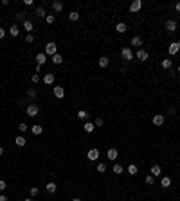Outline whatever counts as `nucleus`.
Wrapping results in <instances>:
<instances>
[{
  "instance_id": "obj_50",
  "label": "nucleus",
  "mask_w": 180,
  "mask_h": 201,
  "mask_svg": "<svg viewBox=\"0 0 180 201\" xmlns=\"http://www.w3.org/2000/svg\"><path fill=\"white\" fill-rule=\"evenodd\" d=\"M24 201H32V199H24Z\"/></svg>"
},
{
  "instance_id": "obj_26",
  "label": "nucleus",
  "mask_w": 180,
  "mask_h": 201,
  "mask_svg": "<svg viewBox=\"0 0 180 201\" xmlns=\"http://www.w3.org/2000/svg\"><path fill=\"white\" fill-rule=\"evenodd\" d=\"M117 156H119L117 149H114V147H112V149H108V158H110V160H117Z\"/></svg>"
},
{
  "instance_id": "obj_29",
  "label": "nucleus",
  "mask_w": 180,
  "mask_h": 201,
  "mask_svg": "<svg viewBox=\"0 0 180 201\" xmlns=\"http://www.w3.org/2000/svg\"><path fill=\"white\" fill-rule=\"evenodd\" d=\"M160 185L164 187V189H168V187L171 185V178H168V176H164V178L160 180Z\"/></svg>"
},
{
  "instance_id": "obj_34",
  "label": "nucleus",
  "mask_w": 180,
  "mask_h": 201,
  "mask_svg": "<svg viewBox=\"0 0 180 201\" xmlns=\"http://www.w3.org/2000/svg\"><path fill=\"white\" fill-rule=\"evenodd\" d=\"M29 194H31V196H32V198H34V196H38V194H40V189H38V187H31V190H29Z\"/></svg>"
},
{
  "instance_id": "obj_10",
  "label": "nucleus",
  "mask_w": 180,
  "mask_h": 201,
  "mask_svg": "<svg viewBox=\"0 0 180 201\" xmlns=\"http://www.w3.org/2000/svg\"><path fill=\"white\" fill-rule=\"evenodd\" d=\"M43 83H45V84H52V83H54V74L47 72V74L43 76Z\"/></svg>"
},
{
  "instance_id": "obj_17",
  "label": "nucleus",
  "mask_w": 180,
  "mask_h": 201,
  "mask_svg": "<svg viewBox=\"0 0 180 201\" xmlns=\"http://www.w3.org/2000/svg\"><path fill=\"white\" fill-rule=\"evenodd\" d=\"M45 189H47V192H49V194H54V192H56V189H58V185H56L54 182H49Z\"/></svg>"
},
{
  "instance_id": "obj_40",
  "label": "nucleus",
  "mask_w": 180,
  "mask_h": 201,
  "mask_svg": "<svg viewBox=\"0 0 180 201\" xmlns=\"http://www.w3.org/2000/svg\"><path fill=\"white\" fill-rule=\"evenodd\" d=\"M27 129H29V128H27V124H24V122L18 126V131H22V133H24V131H27Z\"/></svg>"
},
{
  "instance_id": "obj_14",
  "label": "nucleus",
  "mask_w": 180,
  "mask_h": 201,
  "mask_svg": "<svg viewBox=\"0 0 180 201\" xmlns=\"http://www.w3.org/2000/svg\"><path fill=\"white\" fill-rule=\"evenodd\" d=\"M108 65H110V59L106 58V56H101V58H99V66H101V68H106Z\"/></svg>"
},
{
  "instance_id": "obj_4",
  "label": "nucleus",
  "mask_w": 180,
  "mask_h": 201,
  "mask_svg": "<svg viewBox=\"0 0 180 201\" xmlns=\"http://www.w3.org/2000/svg\"><path fill=\"white\" fill-rule=\"evenodd\" d=\"M169 54L171 56H175V54H178V52H180V43L178 42H173V43H169Z\"/></svg>"
},
{
  "instance_id": "obj_42",
  "label": "nucleus",
  "mask_w": 180,
  "mask_h": 201,
  "mask_svg": "<svg viewBox=\"0 0 180 201\" xmlns=\"http://www.w3.org/2000/svg\"><path fill=\"white\" fill-rule=\"evenodd\" d=\"M94 124H96V126H103V124H104V120H103L101 117H97V119H96V122H94Z\"/></svg>"
},
{
  "instance_id": "obj_51",
  "label": "nucleus",
  "mask_w": 180,
  "mask_h": 201,
  "mask_svg": "<svg viewBox=\"0 0 180 201\" xmlns=\"http://www.w3.org/2000/svg\"><path fill=\"white\" fill-rule=\"evenodd\" d=\"M178 54H180V52H178Z\"/></svg>"
},
{
  "instance_id": "obj_44",
  "label": "nucleus",
  "mask_w": 180,
  "mask_h": 201,
  "mask_svg": "<svg viewBox=\"0 0 180 201\" xmlns=\"http://www.w3.org/2000/svg\"><path fill=\"white\" fill-rule=\"evenodd\" d=\"M4 36H5V31H4V29H2V27H0V40H2V38H4Z\"/></svg>"
},
{
  "instance_id": "obj_41",
  "label": "nucleus",
  "mask_w": 180,
  "mask_h": 201,
  "mask_svg": "<svg viewBox=\"0 0 180 201\" xmlns=\"http://www.w3.org/2000/svg\"><path fill=\"white\" fill-rule=\"evenodd\" d=\"M25 42H27V43H32V42H34V36H32V34H27V36H25Z\"/></svg>"
},
{
  "instance_id": "obj_7",
  "label": "nucleus",
  "mask_w": 180,
  "mask_h": 201,
  "mask_svg": "<svg viewBox=\"0 0 180 201\" xmlns=\"http://www.w3.org/2000/svg\"><path fill=\"white\" fill-rule=\"evenodd\" d=\"M141 7H142V2H141V0H133L131 5H130V13H137V11H141Z\"/></svg>"
},
{
  "instance_id": "obj_38",
  "label": "nucleus",
  "mask_w": 180,
  "mask_h": 201,
  "mask_svg": "<svg viewBox=\"0 0 180 201\" xmlns=\"http://www.w3.org/2000/svg\"><path fill=\"white\" fill-rule=\"evenodd\" d=\"M31 81H32V84H36V83H40V76H38V74H32V77H31Z\"/></svg>"
},
{
  "instance_id": "obj_11",
  "label": "nucleus",
  "mask_w": 180,
  "mask_h": 201,
  "mask_svg": "<svg viewBox=\"0 0 180 201\" xmlns=\"http://www.w3.org/2000/svg\"><path fill=\"white\" fill-rule=\"evenodd\" d=\"M52 9H54V13H61L63 11V2H59V0L52 2Z\"/></svg>"
},
{
  "instance_id": "obj_6",
  "label": "nucleus",
  "mask_w": 180,
  "mask_h": 201,
  "mask_svg": "<svg viewBox=\"0 0 180 201\" xmlns=\"http://www.w3.org/2000/svg\"><path fill=\"white\" fill-rule=\"evenodd\" d=\"M86 158H88L90 162H96V160L99 158V149H90L88 153H86Z\"/></svg>"
},
{
  "instance_id": "obj_43",
  "label": "nucleus",
  "mask_w": 180,
  "mask_h": 201,
  "mask_svg": "<svg viewBox=\"0 0 180 201\" xmlns=\"http://www.w3.org/2000/svg\"><path fill=\"white\" fill-rule=\"evenodd\" d=\"M5 187H7L5 182H4V180H0V190H5Z\"/></svg>"
},
{
  "instance_id": "obj_3",
  "label": "nucleus",
  "mask_w": 180,
  "mask_h": 201,
  "mask_svg": "<svg viewBox=\"0 0 180 201\" xmlns=\"http://www.w3.org/2000/svg\"><path fill=\"white\" fill-rule=\"evenodd\" d=\"M54 54H58V45L51 42L45 45V56H54Z\"/></svg>"
},
{
  "instance_id": "obj_13",
  "label": "nucleus",
  "mask_w": 180,
  "mask_h": 201,
  "mask_svg": "<svg viewBox=\"0 0 180 201\" xmlns=\"http://www.w3.org/2000/svg\"><path fill=\"white\" fill-rule=\"evenodd\" d=\"M45 61H47V56H45V52H40V54H36V63H38V65H43Z\"/></svg>"
},
{
  "instance_id": "obj_22",
  "label": "nucleus",
  "mask_w": 180,
  "mask_h": 201,
  "mask_svg": "<svg viewBox=\"0 0 180 201\" xmlns=\"http://www.w3.org/2000/svg\"><path fill=\"white\" fill-rule=\"evenodd\" d=\"M131 45H133V47H141V45H142V38H141V36H133V38H131Z\"/></svg>"
},
{
  "instance_id": "obj_39",
  "label": "nucleus",
  "mask_w": 180,
  "mask_h": 201,
  "mask_svg": "<svg viewBox=\"0 0 180 201\" xmlns=\"http://www.w3.org/2000/svg\"><path fill=\"white\" fill-rule=\"evenodd\" d=\"M106 171V165L104 163H97V172H104Z\"/></svg>"
},
{
  "instance_id": "obj_32",
  "label": "nucleus",
  "mask_w": 180,
  "mask_h": 201,
  "mask_svg": "<svg viewBox=\"0 0 180 201\" xmlns=\"http://www.w3.org/2000/svg\"><path fill=\"white\" fill-rule=\"evenodd\" d=\"M128 172L131 174V176H135V174H137V165L135 163H130L128 165Z\"/></svg>"
},
{
  "instance_id": "obj_19",
  "label": "nucleus",
  "mask_w": 180,
  "mask_h": 201,
  "mask_svg": "<svg viewBox=\"0 0 180 201\" xmlns=\"http://www.w3.org/2000/svg\"><path fill=\"white\" fill-rule=\"evenodd\" d=\"M24 29L27 31L29 34H32V29H34V27H32V22H31V20H25V22H24Z\"/></svg>"
},
{
  "instance_id": "obj_33",
  "label": "nucleus",
  "mask_w": 180,
  "mask_h": 201,
  "mask_svg": "<svg viewBox=\"0 0 180 201\" xmlns=\"http://www.w3.org/2000/svg\"><path fill=\"white\" fill-rule=\"evenodd\" d=\"M27 97H29L31 100H34V99H36V90H34V88H29V90H27Z\"/></svg>"
},
{
  "instance_id": "obj_31",
  "label": "nucleus",
  "mask_w": 180,
  "mask_h": 201,
  "mask_svg": "<svg viewBox=\"0 0 180 201\" xmlns=\"http://www.w3.org/2000/svg\"><path fill=\"white\" fill-rule=\"evenodd\" d=\"M52 63H56V65L63 63V58H61V54H54V56H52Z\"/></svg>"
},
{
  "instance_id": "obj_23",
  "label": "nucleus",
  "mask_w": 180,
  "mask_h": 201,
  "mask_svg": "<svg viewBox=\"0 0 180 201\" xmlns=\"http://www.w3.org/2000/svg\"><path fill=\"white\" fill-rule=\"evenodd\" d=\"M171 65H173V61H171L169 58L162 59V68H164V70H169V68H171Z\"/></svg>"
},
{
  "instance_id": "obj_46",
  "label": "nucleus",
  "mask_w": 180,
  "mask_h": 201,
  "mask_svg": "<svg viewBox=\"0 0 180 201\" xmlns=\"http://www.w3.org/2000/svg\"><path fill=\"white\" fill-rule=\"evenodd\" d=\"M0 201H7V198H5V196H0Z\"/></svg>"
},
{
  "instance_id": "obj_36",
  "label": "nucleus",
  "mask_w": 180,
  "mask_h": 201,
  "mask_svg": "<svg viewBox=\"0 0 180 201\" xmlns=\"http://www.w3.org/2000/svg\"><path fill=\"white\" fill-rule=\"evenodd\" d=\"M153 183H155V176H151V174L146 176V185H153Z\"/></svg>"
},
{
  "instance_id": "obj_37",
  "label": "nucleus",
  "mask_w": 180,
  "mask_h": 201,
  "mask_svg": "<svg viewBox=\"0 0 180 201\" xmlns=\"http://www.w3.org/2000/svg\"><path fill=\"white\" fill-rule=\"evenodd\" d=\"M114 172H115V174H121V172H123V167L119 165V163H115V165H114Z\"/></svg>"
},
{
  "instance_id": "obj_30",
  "label": "nucleus",
  "mask_w": 180,
  "mask_h": 201,
  "mask_svg": "<svg viewBox=\"0 0 180 201\" xmlns=\"http://www.w3.org/2000/svg\"><path fill=\"white\" fill-rule=\"evenodd\" d=\"M15 144H16L18 147H24V145H25V138H24L22 135H20V137H16V138H15Z\"/></svg>"
},
{
  "instance_id": "obj_15",
  "label": "nucleus",
  "mask_w": 180,
  "mask_h": 201,
  "mask_svg": "<svg viewBox=\"0 0 180 201\" xmlns=\"http://www.w3.org/2000/svg\"><path fill=\"white\" fill-rule=\"evenodd\" d=\"M9 34L13 36V38H16L18 34H20V29H18V25L15 23V25H11V27H9Z\"/></svg>"
},
{
  "instance_id": "obj_5",
  "label": "nucleus",
  "mask_w": 180,
  "mask_h": 201,
  "mask_svg": "<svg viewBox=\"0 0 180 201\" xmlns=\"http://www.w3.org/2000/svg\"><path fill=\"white\" fill-rule=\"evenodd\" d=\"M135 58L139 59V61H146L150 56H148V50H144V49H139L137 50V54H135Z\"/></svg>"
},
{
  "instance_id": "obj_9",
  "label": "nucleus",
  "mask_w": 180,
  "mask_h": 201,
  "mask_svg": "<svg viewBox=\"0 0 180 201\" xmlns=\"http://www.w3.org/2000/svg\"><path fill=\"white\" fill-rule=\"evenodd\" d=\"M166 29H168L169 32H175L177 31V22L175 20H168V22H166Z\"/></svg>"
},
{
  "instance_id": "obj_49",
  "label": "nucleus",
  "mask_w": 180,
  "mask_h": 201,
  "mask_svg": "<svg viewBox=\"0 0 180 201\" xmlns=\"http://www.w3.org/2000/svg\"><path fill=\"white\" fill-rule=\"evenodd\" d=\"M177 70H178V74H180V66H178V68H177Z\"/></svg>"
},
{
  "instance_id": "obj_24",
  "label": "nucleus",
  "mask_w": 180,
  "mask_h": 201,
  "mask_svg": "<svg viewBox=\"0 0 180 201\" xmlns=\"http://www.w3.org/2000/svg\"><path fill=\"white\" fill-rule=\"evenodd\" d=\"M69 20H70V22H78V20H79V13L78 11H70L69 13Z\"/></svg>"
},
{
  "instance_id": "obj_2",
  "label": "nucleus",
  "mask_w": 180,
  "mask_h": 201,
  "mask_svg": "<svg viewBox=\"0 0 180 201\" xmlns=\"http://www.w3.org/2000/svg\"><path fill=\"white\" fill-rule=\"evenodd\" d=\"M25 113H27V117H38V113H40V108H38V104H29L27 106V110H25Z\"/></svg>"
},
{
  "instance_id": "obj_16",
  "label": "nucleus",
  "mask_w": 180,
  "mask_h": 201,
  "mask_svg": "<svg viewBox=\"0 0 180 201\" xmlns=\"http://www.w3.org/2000/svg\"><path fill=\"white\" fill-rule=\"evenodd\" d=\"M160 174H162V169H160V165H153L151 167V176H160Z\"/></svg>"
},
{
  "instance_id": "obj_35",
  "label": "nucleus",
  "mask_w": 180,
  "mask_h": 201,
  "mask_svg": "<svg viewBox=\"0 0 180 201\" xmlns=\"http://www.w3.org/2000/svg\"><path fill=\"white\" fill-rule=\"evenodd\" d=\"M45 20H47V23H49V25H52V23L56 22V16H54V15H47V18H45Z\"/></svg>"
},
{
  "instance_id": "obj_21",
  "label": "nucleus",
  "mask_w": 180,
  "mask_h": 201,
  "mask_svg": "<svg viewBox=\"0 0 180 201\" xmlns=\"http://www.w3.org/2000/svg\"><path fill=\"white\" fill-rule=\"evenodd\" d=\"M16 20H18V22H25V20H27V13H25V11H20V13H16Z\"/></svg>"
},
{
  "instance_id": "obj_12",
  "label": "nucleus",
  "mask_w": 180,
  "mask_h": 201,
  "mask_svg": "<svg viewBox=\"0 0 180 201\" xmlns=\"http://www.w3.org/2000/svg\"><path fill=\"white\" fill-rule=\"evenodd\" d=\"M164 120H166L164 115H155V117H153V124H155V126H162Z\"/></svg>"
},
{
  "instance_id": "obj_20",
  "label": "nucleus",
  "mask_w": 180,
  "mask_h": 201,
  "mask_svg": "<svg viewBox=\"0 0 180 201\" xmlns=\"http://www.w3.org/2000/svg\"><path fill=\"white\" fill-rule=\"evenodd\" d=\"M115 31L119 32V34H124V32H126V23H123V22H119V23L115 25Z\"/></svg>"
},
{
  "instance_id": "obj_1",
  "label": "nucleus",
  "mask_w": 180,
  "mask_h": 201,
  "mask_svg": "<svg viewBox=\"0 0 180 201\" xmlns=\"http://www.w3.org/2000/svg\"><path fill=\"white\" fill-rule=\"evenodd\" d=\"M121 58L124 59V61H130V59H133L135 56H133V52H131L130 47H123V49H121Z\"/></svg>"
},
{
  "instance_id": "obj_18",
  "label": "nucleus",
  "mask_w": 180,
  "mask_h": 201,
  "mask_svg": "<svg viewBox=\"0 0 180 201\" xmlns=\"http://www.w3.org/2000/svg\"><path fill=\"white\" fill-rule=\"evenodd\" d=\"M31 131H32V135H42V133H43V128H42L40 124H34V126L31 128Z\"/></svg>"
},
{
  "instance_id": "obj_8",
  "label": "nucleus",
  "mask_w": 180,
  "mask_h": 201,
  "mask_svg": "<svg viewBox=\"0 0 180 201\" xmlns=\"http://www.w3.org/2000/svg\"><path fill=\"white\" fill-rule=\"evenodd\" d=\"M54 97H58V99H63L65 97V90H63V86H54Z\"/></svg>"
},
{
  "instance_id": "obj_25",
  "label": "nucleus",
  "mask_w": 180,
  "mask_h": 201,
  "mask_svg": "<svg viewBox=\"0 0 180 201\" xmlns=\"http://www.w3.org/2000/svg\"><path fill=\"white\" fill-rule=\"evenodd\" d=\"M76 117H78L79 120H86V119H88V113H86L85 110H79V111L76 113Z\"/></svg>"
},
{
  "instance_id": "obj_48",
  "label": "nucleus",
  "mask_w": 180,
  "mask_h": 201,
  "mask_svg": "<svg viewBox=\"0 0 180 201\" xmlns=\"http://www.w3.org/2000/svg\"><path fill=\"white\" fill-rule=\"evenodd\" d=\"M2 153H4V149H2V147H0V156H2Z\"/></svg>"
},
{
  "instance_id": "obj_27",
  "label": "nucleus",
  "mask_w": 180,
  "mask_h": 201,
  "mask_svg": "<svg viewBox=\"0 0 180 201\" xmlns=\"http://www.w3.org/2000/svg\"><path fill=\"white\" fill-rule=\"evenodd\" d=\"M94 128H96V124H92V122H85V126H83V129L86 133H92V131H94Z\"/></svg>"
},
{
  "instance_id": "obj_28",
  "label": "nucleus",
  "mask_w": 180,
  "mask_h": 201,
  "mask_svg": "<svg viewBox=\"0 0 180 201\" xmlns=\"http://www.w3.org/2000/svg\"><path fill=\"white\" fill-rule=\"evenodd\" d=\"M36 16H38V18H47V13H45V7H38V9H36Z\"/></svg>"
},
{
  "instance_id": "obj_47",
  "label": "nucleus",
  "mask_w": 180,
  "mask_h": 201,
  "mask_svg": "<svg viewBox=\"0 0 180 201\" xmlns=\"http://www.w3.org/2000/svg\"><path fill=\"white\" fill-rule=\"evenodd\" d=\"M72 201H81V199H79V198H74V199H72Z\"/></svg>"
},
{
  "instance_id": "obj_45",
  "label": "nucleus",
  "mask_w": 180,
  "mask_h": 201,
  "mask_svg": "<svg viewBox=\"0 0 180 201\" xmlns=\"http://www.w3.org/2000/svg\"><path fill=\"white\" fill-rule=\"evenodd\" d=\"M175 9H177V11L180 13V2H177V5H175Z\"/></svg>"
}]
</instances>
